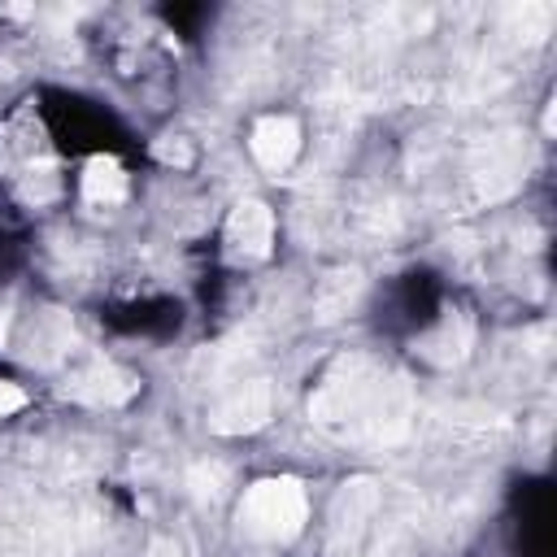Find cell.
<instances>
[{
    "label": "cell",
    "mask_w": 557,
    "mask_h": 557,
    "mask_svg": "<svg viewBox=\"0 0 557 557\" xmlns=\"http://www.w3.org/2000/svg\"><path fill=\"white\" fill-rule=\"evenodd\" d=\"M270 413H274V387L265 379H248L218 400V409L209 413V426L218 435H248V431L265 426Z\"/></svg>",
    "instance_id": "3957f363"
},
{
    "label": "cell",
    "mask_w": 557,
    "mask_h": 557,
    "mask_svg": "<svg viewBox=\"0 0 557 557\" xmlns=\"http://www.w3.org/2000/svg\"><path fill=\"white\" fill-rule=\"evenodd\" d=\"M222 483H226L222 466L196 461V466L187 470V487H191V496H196V500H218V496H222Z\"/></svg>",
    "instance_id": "9c48e42d"
},
{
    "label": "cell",
    "mask_w": 557,
    "mask_h": 557,
    "mask_svg": "<svg viewBox=\"0 0 557 557\" xmlns=\"http://www.w3.org/2000/svg\"><path fill=\"white\" fill-rule=\"evenodd\" d=\"M26 405V392L17 383H0V413H17Z\"/></svg>",
    "instance_id": "8fae6325"
},
{
    "label": "cell",
    "mask_w": 557,
    "mask_h": 557,
    "mask_svg": "<svg viewBox=\"0 0 557 557\" xmlns=\"http://www.w3.org/2000/svg\"><path fill=\"white\" fill-rule=\"evenodd\" d=\"M305 518H309V500L296 479H261L248 487V496L239 505L244 531L257 540H270V544L296 540L305 531Z\"/></svg>",
    "instance_id": "7a4b0ae2"
},
{
    "label": "cell",
    "mask_w": 557,
    "mask_h": 557,
    "mask_svg": "<svg viewBox=\"0 0 557 557\" xmlns=\"http://www.w3.org/2000/svg\"><path fill=\"white\" fill-rule=\"evenodd\" d=\"M152 557H178V548L165 544V540H157V544H152Z\"/></svg>",
    "instance_id": "7c38bea8"
},
{
    "label": "cell",
    "mask_w": 557,
    "mask_h": 557,
    "mask_svg": "<svg viewBox=\"0 0 557 557\" xmlns=\"http://www.w3.org/2000/svg\"><path fill=\"white\" fill-rule=\"evenodd\" d=\"M83 196L91 205H117L126 196V170L113 157H91L83 165Z\"/></svg>",
    "instance_id": "52a82bcc"
},
{
    "label": "cell",
    "mask_w": 557,
    "mask_h": 557,
    "mask_svg": "<svg viewBox=\"0 0 557 557\" xmlns=\"http://www.w3.org/2000/svg\"><path fill=\"white\" fill-rule=\"evenodd\" d=\"M226 239L248 257H265L274 244V213L261 200H239L226 218Z\"/></svg>",
    "instance_id": "8992f818"
},
{
    "label": "cell",
    "mask_w": 557,
    "mask_h": 557,
    "mask_svg": "<svg viewBox=\"0 0 557 557\" xmlns=\"http://www.w3.org/2000/svg\"><path fill=\"white\" fill-rule=\"evenodd\" d=\"M313 422L335 435L396 440L409 426V392L400 379L374 374L366 361H344L309 405Z\"/></svg>",
    "instance_id": "6da1fadb"
},
{
    "label": "cell",
    "mask_w": 557,
    "mask_h": 557,
    "mask_svg": "<svg viewBox=\"0 0 557 557\" xmlns=\"http://www.w3.org/2000/svg\"><path fill=\"white\" fill-rule=\"evenodd\" d=\"M135 392H139V383H135L126 370L109 366V361H96V366L78 370V374L70 379V387H65V396L87 400V405H126Z\"/></svg>",
    "instance_id": "5b68a950"
},
{
    "label": "cell",
    "mask_w": 557,
    "mask_h": 557,
    "mask_svg": "<svg viewBox=\"0 0 557 557\" xmlns=\"http://www.w3.org/2000/svg\"><path fill=\"white\" fill-rule=\"evenodd\" d=\"M252 157L265 165V170H287L300 152V126L296 117L287 113H265L257 126H252V139H248Z\"/></svg>",
    "instance_id": "277c9868"
},
{
    "label": "cell",
    "mask_w": 557,
    "mask_h": 557,
    "mask_svg": "<svg viewBox=\"0 0 557 557\" xmlns=\"http://www.w3.org/2000/svg\"><path fill=\"white\" fill-rule=\"evenodd\" d=\"M152 152H157V161L178 165V170L196 161V152H191V144H187L183 135H165V139H157V144H152Z\"/></svg>",
    "instance_id": "30bf717a"
},
{
    "label": "cell",
    "mask_w": 557,
    "mask_h": 557,
    "mask_svg": "<svg viewBox=\"0 0 557 557\" xmlns=\"http://www.w3.org/2000/svg\"><path fill=\"white\" fill-rule=\"evenodd\" d=\"M357 287H361L357 274H331V278L322 283V292H318V313H322L326 322L339 318V313L348 309V300L357 296Z\"/></svg>",
    "instance_id": "ba28073f"
}]
</instances>
